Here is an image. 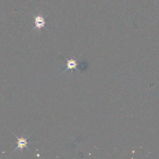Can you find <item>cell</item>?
Instances as JSON below:
<instances>
[{
	"instance_id": "cell-1",
	"label": "cell",
	"mask_w": 159,
	"mask_h": 159,
	"mask_svg": "<svg viewBox=\"0 0 159 159\" xmlns=\"http://www.w3.org/2000/svg\"><path fill=\"white\" fill-rule=\"evenodd\" d=\"M14 136L16 137V139H18V141H17V147H16L15 149H14V152L16 151L18 149L22 150L24 148H26L28 150H30L28 146H27V144L29 143H31V142L27 141V138H24L23 137H21V138H19V137H18L15 135H14Z\"/></svg>"
},
{
	"instance_id": "cell-2",
	"label": "cell",
	"mask_w": 159,
	"mask_h": 159,
	"mask_svg": "<svg viewBox=\"0 0 159 159\" xmlns=\"http://www.w3.org/2000/svg\"><path fill=\"white\" fill-rule=\"evenodd\" d=\"M34 22H35V27L33 29L34 31L35 29H40L45 27L46 26V21L44 18L41 16H37L34 18Z\"/></svg>"
},
{
	"instance_id": "cell-3",
	"label": "cell",
	"mask_w": 159,
	"mask_h": 159,
	"mask_svg": "<svg viewBox=\"0 0 159 159\" xmlns=\"http://www.w3.org/2000/svg\"><path fill=\"white\" fill-rule=\"evenodd\" d=\"M78 65V64L76 60H75L74 59L68 60H67V68H66L65 71L67 70H75L77 68Z\"/></svg>"
}]
</instances>
